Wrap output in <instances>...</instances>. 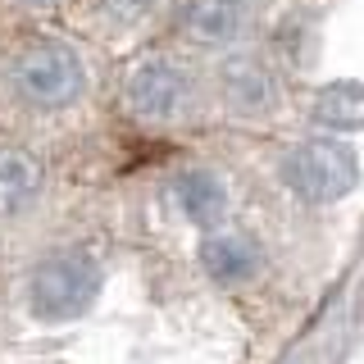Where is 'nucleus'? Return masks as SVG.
Masks as SVG:
<instances>
[{"mask_svg": "<svg viewBox=\"0 0 364 364\" xmlns=\"http://www.w3.org/2000/svg\"><path fill=\"white\" fill-rule=\"evenodd\" d=\"M173 200L182 210V219L200 223V228H219L228 214V182L210 168H187L173 182Z\"/></svg>", "mask_w": 364, "mask_h": 364, "instance_id": "nucleus-7", "label": "nucleus"}, {"mask_svg": "<svg viewBox=\"0 0 364 364\" xmlns=\"http://www.w3.org/2000/svg\"><path fill=\"white\" fill-rule=\"evenodd\" d=\"M100 9L114 28H136L141 18L155 14V0H100Z\"/></svg>", "mask_w": 364, "mask_h": 364, "instance_id": "nucleus-11", "label": "nucleus"}, {"mask_svg": "<svg viewBox=\"0 0 364 364\" xmlns=\"http://www.w3.org/2000/svg\"><path fill=\"white\" fill-rule=\"evenodd\" d=\"M219 91H223L228 109L242 114V119H269L282 100L278 77L259 60H228L223 73H219Z\"/></svg>", "mask_w": 364, "mask_h": 364, "instance_id": "nucleus-5", "label": "nucleus"}, {"mask_svg": "<svg viewBox=\"0 0 364 364\" xmlns=\"http://www.w3.org/2000/svg\"><path fill=\"white\" fill-rule=\"evenodd\" d=\"M100 296V264L87 255H55L32 269L28 278V310L46 323H68L87 314Z\"/></svg>", "mask_w": 364, "mask_h": 364, "instance_id": "nucleus-3", "label": "nucleus"}, {"mask_svg": "<svg viewBox=\"0 0 364 364\" xmlns=\"http://www.w3.org/2000/svg\"><path fill=\"white\" fill-rule=\"evenodd\" d=\"M123 100L146 123H173L191 105V73L164 55L136 60L128 68V82H123Z\"/></svg>", "mask_w": 364, "mask_h": 364, "instance_id": "nucleus-4", "label": "nucleus"}, {"mask_svg": "<svg viewBox=\"0 0 364 364\" xmlns=\"http://www.w3.org/2000/svg\"><path fill=\"white\" fill-rule=\"evenodd\" d=\"M41 196V164L28 151H0V214H23Z\"/></svg>", "mask_w": 364, "mask_h": 364, "instance_id": "nucleus-9", "label": "nucleus"}, {"mask_svg": "<svg viewBox=\"0 0 364 364\" xmlns=\"http://www.w3.org/2000/svg\"><path fill=\"white\" fill-rule=\"evenodd\" d=\"M318 123H328V128H360L364 123V87L360 82H337L328 87L323 96H318Z\"/></svg>", "mask_w": 364, "mask_h": 364, "instance_id": "nucleus-10", "label": "nucleus"}, {"mask_svg": "<svg viewBox=\"0 0 364 364\" xmlns=\"http://www.w3.org/2000/svg\"><path fill=\"white\" fill-rule=\"evenodd\" d=\"M259 259H264V255H259V246L250 242L246 232H214L210 242L200 246V264H205V273H210L214 282H223V287L255 278Z\"/></svg>", "mask_w": 364, "mask_h": 364, "instance_id": "nucleus-8", "label": "nucleus"}, {"mask_svg": "<svg viewBox=\"0 0 364 364\" xmlns=\"http://www.w3.org/2000/svg\"><path fill=\"white\" fill-rule=\"evenodd\" d=\"M182 32L205 50H223L242 37L246 28V5L242 0H187L182 5Z\"/></svg>", "mask_w": 364, "mask_h": 364, "instance_id": "nucleus-6", "label": "nucleus"}, {"mask_svg": "<svg viewBox=\"0 0 364 364\" xmlns=\"http://www.w3.org/2000/svg\"><path fill=\"white\" fill-rule=\"evenodd\" d=\"M282 182L296 200L328 205L341 200L360 182V159L337 136H314V141H301L282 155Z\"/></svg>", "mask_w": 364, "mask_h": 364, "instance_id": "nucleus-2", "label": "nucleus"}, {"mask_svg": "<svg viewBox=\"0 0 364 364\" xmlns=\"http://www.w3.org/2000/svg\"><path fill=\"white\" fill-rule=\"evenodd\" d=\"M18 5H28V9H50L55 0H18Z\"/></svg>", "mask_w": 364, "mask_h": 364, "instance_id": "nucleus-12", "label": "nucleus"}, {"mask_svg": "<svg viewBox=\"0 0 364 364\" xmlns=\"http://www.w3.org/2000/svg\"><path fill=\"white\" fill-rule=\"evenodd\" d=\"M9 82H14L18 96L32 100L37 109H64L82 96L87 68H82V55L68 41L32 37L14 60H9Z\"/></svg>", "mask_w": 364, "mask_h": 364, "instance_id": "nucleus-1", "label": "nucleus"}]
</instances>
